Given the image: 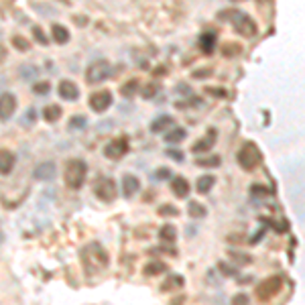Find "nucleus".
<instances>
[{
    "label": "nucleus",
    "instance_id": "aec40b11",
    "mask_svg": "<svg viewBox=\"0 0 305 305\" xmlns=\"http://www.w3.org/2000/svg\"><path fill=\"white\" fill-rule=\"evenodd\" d=\"M214 47H216V35L208 30V33H204V35L200 37V49H202L204 53L210 55V53L214 51Z\"/></svg>",
    "mask_w": 305,
    "mask_h": 305
},
{
    "label": "nucleus",
    "instance_id": "20e7f679",
    "mask_svg": "<svg viewBox=\"0 0 305 305\" xmlns=\"http://www.w3.org/2000/svg\"><path fill=\"white\" fill-rule=\"evenodd\" d=\"M224 16H230V22L234 26V30L242 37H254L256 35V22L246 14V12H240V10H228L222 12Z\"/></svg>",
    "mask_w": 305,
    "mask_h": 305
},
{
    "label": "nucleus",
    "instance_id": "5701e85b",
    "mask_svg": "<svg viewBox=\"0 0 305 305\" xmlns=\"http://www.w3.org/2000/svg\"><path fill=\"white\" fill-rule=\"evenodd\" d=\"M167 126H173V118L171 116H159L157 120L150 122V132H161Z\"/></svg>",
    "mask_w": 305,
    "mask_h": 305
},
{
    "label": "nucleus",
    "instance_id": "a19ab883",
    "mask_svg": "<svg viewBox=\"0 0 305 305\" xmlns=\"http://www.w3.org/2000/svg\"><path fill=\"white\" fill-rule=\"evenodd\" d=\"M234 2H242V0H234Z\"/></svg>",
    "mask_w": 305,
    "mask_h": 305
},
{
    "label": "nucleus",
    "instance_id": "1a4fd4ad",
    "mask_svg": "<svg viewBox=\"0 0 305 305\" xmlns=\"http://www.w3.org/2000/svg\"><path fill=\"white\" fill-rule=\"evenodd\" d=\"M110 106H112V94H110L108 90L94 92V94L90 96V108L94 110V112H98V114L106 112Z\"/></svg>",
    "mask_w": 305,
    "mask_h": 305
},
{
    "label": "nucleus",
    "instance_id": "cd10ccee",
    "mask_svg": "<svg viewBox=\"0 0 305 305\" xmlns=\"http://www.w3.org/2000/svg\"><path fill=\"white\" fill-rule=\"evenodd\" d=\"M136 90H138V82H136V80H132V82H128L124 88H122V96L130 98V96H134V94H136Z\"/></svg>",
    "mask_w": 305,
    "mask_h": 305
},
{
    "label": "nucleus",
    "instance_id": "b1692460",
    "mask_svg": "<svg viewBox=\"0 0 305 305\" xmlns=\"http://www.w3.org/2000/svg\"><path fill=\"white\" fill-rule=\"evenodd\" d=\"M61 114H64V110H61L59 104H51V106H47V108L43 110V118H45L47 122H57V120L61 118Z\"/></svg>",
    "mask_w": 305,
    "mask_h": 305
},
{
    "label": "nucleus",
    "instance_id": "7ed1b4c3",
    "mask_svg": "<svg viewBox=\"0 0 305 305\" xmlns=\"http://www.w3.org/2000/svg\"><path fill=\"white\" fill-rule=\"evenodd\" d=\"M236 161L244 171H254L262 163V152L254 142H244L236 155Z\"/></svg>",
    "mask_w": 305,
    "mask_h": 305
},
{
    "label": "nucleus",
    "instance_id": "bb28decb",
    "mask_svg": "<svg viewBox=\"0 0 305 305\" xmlns=\"http://www.w3.org/2000/svg\"><path fill=\"white\" fill-rule=\"evenodd\" d=\"M88 126V118L86 116H74L72 120H70V128H76V130H80V128H86Z\"/></svg>",
    "mask_w": 305,
    "mask_h": 305
},
{
    "label": "nucleus",
    "instance_id": "c85d7f7f",
    "mask_svg": "<svg viewBox=\"0 0 305 305\" xmlns=\"http://www.w3.org/2000/svg\"><path fill=\"white\" fill-rule=\"evenodd\" d=\"M49 90H51L49 82H39V84L33 86V92H35L37 96H45V94H49Z\"/></svg>",
    "mask_w": 305,
    "mask_h": 305
},
{
    "label": "nucleus",
    "instance_id": "6e6552de",
    "mask_svg": "<svg viewBox=\"0 0 305 305\" xmlns=\"http://www.w3.org/2000/svg\"><path fill=\"white\" fill-rule=\"evenodd\" d=\"M128 152V138L126 136H120V138H114L110 140L106 146H104V155L110 159V161H118L122 159Z\"/></svg>",
    "mask_w": 305,
    "mask_h": 305
},
{
    "label": "nucleus",
    "instance_id": "f3484780",
    "mask_svg": "<svg viewBox=\"0 0 305 305\" xmlns=\"http://www.w3.org/2000/svg\"><path fill=\"white\" fill-rule=\"evenodd\" d=\"M51 37H53V41H55V43H59V45H66V43L70 41V30H68L64 24L55 22V24H51Z\"/></svg>",
    "mask_w": 305,
    "mask_h": 305
},
{
    "label": "nucleus",
    "instance_id": "f03ea898",
    "mask_svg": "<svg viewBox=\"0 0 305 305\" xmlns=\"http://www.w3.org/2000/svg\"><path fill=\"white\" fill-rule=\"evenodd\" d=\"M86 177H88V165H86V161H82V159L68 161V165H66V186L70 190H74V192L82 190Z\"/></svg>",
    "mask_w": 305,
    "mask_h": 305
},
{
    "label": "nucleus",
    "instance_id": "c9c22d12",
    "mask_svg": "<svg viewBox=\"0 0 305 305\" xmlns=\"http://www.w3.org/2000/svg\"><path fill=\"white\" fill-rule=\"evenodd\" d=\"M169 177H171V171L167 167H159L155 171V179H169Z\"/></svg>",
    "mask_w": 305,
    "mask_h": 305
},
{
    "label": "nucleus",
    "instance_id": "4468645a",
    "mask_svg": "<svg viewBox=\"0 0 305 305\" xmlns=\"http://www.w3.org/2000/svg\"><path fill=\"white\" fill-rule=\"evenodd\" d=\"M55 175H57V169H55V163H51V161L39 163L33 171V177L39 181H51V179H55Z\"/></svg>",
    "mask_w": 305,
    "mask_h": 305
},
{
    "label": "nucleus",
    "instance_id": "6ab92c4d",
    "mask_svg": "<svg viewBox=\"0 0 305 305\" xmlns=\"http://www.w3.org/2000/svg\"><path fill=\"white\" fill-rule=\"evenodd\" d=\"M188 214H190V218H194V220H202V218L208 216V210H206V206L200 204V202H190Z\"/></svg>",
    "mask_w": 305,
    "mask_h": 305
},
{
    "label": "nucleus",
    "instance_id": "9d476101",
    "mask_svg": "<svg viewBox=\"0 0 305 305\" xmlns=\"http://www.w3.org/2000/svg\"><path fill=\"white\" fill-rule=\"evenodd\" d=\"M14 112H16V98L6 92V94L0 96V120L2 122L10 120Z\"/></svg>",
    "mask_w": 305,
    "mask_h": 305
},
{
    "label": "nucleus",
    "instance_id": "4c0bfd02",
    "mask_svg": "<svg viewBox=\"0 0 305 305\" xmlns=\"http://www.w3.org/2000/svg\"><path fill=\"white\" fill-rule=\"evenodd\" d=\"M220 270H222L224 274H234V272H236L234 268H228V264H226V262H220Z\"/></svg>",
    "mask_w": 305,
    "mask_h": 305
},
{
    "label": "nucleus",
    "instance_id": "0eeeda50",
    "mask_svg": "<svg viewBox=\"0 0 305 305\" xmlns=\"http://www.w3.org/2000/svg\"><path fill=\"white\" fill-rule=\"evenodd\" d=\"M108 78H110L108 61H94V64L86 70V82L88 84H102Z\"/></svg>",
    "mask_w": 305,
    "mask_h": 305
},
{
    "label": "nucleus",
    "instance_id": "ddd939ff",
    "mask_svg": "<svg viewBox=\"0 0 305 305\" xmlns=\"http://www.w3.org/2000/svg\"><path fill=\"white\" fill-rule=\"evenodd\" d=\"M138 190H140V181H138V177H134V175H130V173H126L124 177H122V196H124L126 200L134 198V194H138Z\"/></svg>",
    "mask_w": 305,
    "mask_h": 305
},
{
    "label": "nucleus",
    "instance_id": "f704fd0d",
    "mask_svg": "<svg viewBox=\"0 0 305 305\" xmlns=\"http://www.w3.org/2000/svg\"><path fill=\"white\" fill-rule=\"evenodd\" d=\"M12 45H14L16 49H20V51H26V49H28V43H26L22 37H14V39H12Z\"/></svg>",
    "mask_w": 305,
    "mask_h": 305
},
{
    "label": "nucleus",
    "instance_id": "2f4dec72",
    "mask_svg": "<svg viewBox=\"0 0 305 305\" xmlns=\"http://www.w3.org/2000/svg\"><path fill=\"white\" fill-rule=\"evenodd\" d=\"M33 35H35V39H37L41 45H47V43H49V39L43 35V30H41L39 26H35V28H33Z\"/></svg>",
    "mask_w": 305,
    "mask_h": 305
},
{
    "label": "nucleus",
    "instance_id": "f8f14e48",
    "mask_svg": "<svg viewBox=\"0 0 305 305\" xmlns=\"http://www.w3.org/2000/svg\"><path fill=\"white\" fill-rule=\"evenodd\" d=\"M57 92H59L61 100H68V102H76V100L80 98V88H78L74 82H70V80H64V82H61L59 88H57Z\"/></svg>",
    "mask_w": 305,
    "mask_h": 305
},
{
    "label": "nucleus",
    "instance_id": "ea45409f",
    "mask_svg": "<svg viewBox=\"0 0 305 305\" xmlns=\"http://www.w3.org/2000/svg\"><path fill=\"white\" fill-rule=\"evenodd\" d=\"M4 55H6V51H4ZM0 59H2V47H0Z\"/></svg>",
    "mask_w": 305,
    "mask_h": 305
},
{
    "label": "nucleus",
    "instance_id": "a211bd4d",
    "mask_svg": "<svg viewBox=\"0 0 305 305\" xmlns=\"http://www.w3.org/2000/svg\"><path fill=\"white\" fill-rule=\"evenodd\" d=\"M216 186V177L214 175H202V177H198V181H196V190H198V194H210L212 192V188Z\"/></svg>",
    "mask_w": 305,
    "mask_h": 305
},
{
    "label": "nucleus",
    "instance_id": "423d86ee",
    "mask_svg": "<svg viewBox=\"0 0 305 305\" xmlns=\"http://www.w3.org/2000/svg\"><path fill=\"white\" fill-rule=\"evenodd\" d=\"M94 194H96V198H98V200H102V202L110 204V202H114V200H116L118 188H116L114 179H110V177H100V179L96 181V186H94Z\"/></svg>",
    "mask_w": 305,
    "mask_h": 305
},
{
    "label": "nucleus",
    "instance_id": "473e14b6",
    "mask_svg": "<svg viewBox=\"0 0 305 305\" xmlns=\"http://www.w3.org/2000/svg\"><path fill=\"white\" fill-rule=\"evenodd\" d=\"M232 305H248V295L238 293L236 297H232Z\"/></svg>",
    "mask_w": 305,
    "mask_h": 305
},
{
    "label": "nucleus",
    "instance_id": "393cba45",
    "mask_svg": "<svg viewBox=\"0 0 305 305\" xmlns=\"http://www.w3.org/2000/svg\"><path fill=\"white\" fill-rule=\"evenodd\" d=\"M159 238H161L163 242H175V238H177V228H175L173 224H165V226L159 230Z\"/></svg>",
    "mask_w": 305,
    "mask_h": 305
},
{
    "label": "nucleus",
    "instance_id": "9b49d317",
    "mask_svg": "<svg viewBox=\"0 0 305 305\" xmlns=\"http://www.w3.org/2000/svg\"><path fill=\"white\" fill-rule=\"evenodd\" d=\"M216 138H218V132H216V128H210L208 132H206V136L204 138H200L194 146H192V150L196 152V155H204V152H210L212 150V146L216 144Z\"/></svg>",
    "mask_w": 305,
    "mask_h": 305
},
{
    "label": "nucleus",
    "instance_id": "e433bc0d",
    "mask_svg": "<svg viewBox=\"0 0 305 305\" xmlns=\"http://www.w3.org/2000/svg\"><path fill=\"white\" fill-rule=\"evenodd\" d=\"M159 214H163V216H165V214H169V216H177V208H173V206H161L159 208Z\"/></svg>",
    "mask_w": 305,
    "mask_h": 305
},
{
    "label": "nucleus",
    "instance_id": "39448f33",
    "mask_svg": "<svg viewBox=\"0 0 305 305\" xmlns=\"http://www.w3.org/2000/svg\"><path fill=\"white\" fill-rule=\"evenodd\" d=\"M283 289V277L281 274H272V277L264 279L262 283H258L254 295L260 299V301H270L272 297H277L279 291Z\"/></svg>",
    "mask_w": 305,
    "mask_h": 305
},
{
    "label": "nucleus",
    "instance_id": "c756f323",
    "mask_svg": "<svg viewBox=\"0 0 305 305\" xmlns=\"http://www.w3.org/2000/svg\"><path fill=\"white\" fill-rule=\"evenodd\" d=\"M200 167H216L220 165V157H210V159H198L196 161Z\"/></svg>",
    "mask_w": 305,
    "mask_h": 305
},
{
    "label": "nucleus",
    "instance_id": "f257e3e1",
    "mask_svg": "<svg viewBox=\"0 0 305 305\" xmlns=\"http://www.w3.org/2000/svg\"><path fill=\"white\" fill-rule=\"evenodd\" d=\"M82 262H84V268L88 272H98V270H104L108 266V254H106L102 244L92 242L82 250Z\"/></svg>",
    "mask_w": 305,
    "mask_h": 305
},
{
    "label": "nucleus",
    "instance_id": "4be33fe9",
    "mask_svg": "<svg viewBox=\"0 0 305 305\" xmlns=\"http://www.w3.org/2000/svg\"><path fill=\"white\" fill-rule=\"evenodd\" d=\"M183 283H186V279L181 277V274H169L167 281L161 285V291H173V289H181Z\"/></svg>",
    "mask_w": 305,
    "mask_h": 305
},
{
    "label": "nucleus",
    "instance_id": "dca6fc26",
    "mask_svg": "<svg viewBox=\"0 0 305 305\" xmlns=\"http://www.w3.org/2000/svg\"><path fill=\"white\" fill-rule=\"evenodd\" d=\"M14 163H16V157L12 152L6 148H0V175H10L14 169Z\"/></svg>",
    "mask_w": 305,
    "mask_h": 305
},
{
    "label": "nucleus",
    "instance_id": "412c9836",
    "mask_svg": "<svg viewBox=\"0 0 305 305\" xmlns=\"http://www.w3.org/2000/svg\"><path fill=\"white\" fill-rule=\"evenodd\" d=\"M165 270H167V264L161 262V260H150V262L144 264V274L146 277H155V274H161Z\"/></svg>",
    "mask_w": 305,
    "mask_h": 305
},
{
    "label": "nucleus",
    "instance_id": "2eb2a0df",
    "mask_svg": "<svg viewBox=\"0 0 305 305\" xmlns=\"http://www.w3.org/2000/svg\"><path fill=\"white\" fill-rule=\"evenodd\" d=\"M190 181L186 179V177H173L171 179V192H173V196L175 198H179V200H183V198H188L190 196Z\"/></svg>",
    "mask_w": 305,
    "mask_h": 305
},
{
    "label": "nucleus",
    "instance_id": "72a5a7b5",
    "mask_svg": "<svg viewBox=\"0 0 305 305\" xmlns=\"http://www.w3.org/2000/svg\"><path fill=\"white\" fill-rule=\"evenodd\" d=\"M230 258H234L238 264H244V262H250V256L248 254H238V252H230Z\"/></svg>",
    "mask_w": 305,
    "mask_h": 305
},
{
    "label": "nucleus",
    "instance_id": "58836bf2",
    "mask_svg": "<svg viewBox=\"0 0 305 305\" xmlns=\"http://www.w3.org/2000/svg\"><path fill=\"white\" fill-rule=\"evenodd\" d=\"M33 116H35V110H28L26 116H24V124H30V122H33L30 118H33Z\"/></svg>",
    "mask_w": 305,
    "mask_h": 305
},
{
    "label": "nucleus",
    "instance_id": "7c9ffc66",
    "mask_svg": "<svg viewBox=\"0 0 305 305\" xmlns=\"http://www.w3.org/2000/svg\"><path fill=\"white\" fill-rule=\"evenodd\" d=\"M165 155H167V157H171V159H173V161H177V163H181V161H183V152H181V150H177V148H169V150L165 152Z\"/></svg>",
    "mask_w": 305,
    "mask_h": 305
},
{
    "label": "nucleus",
    "instance_id": "a878e982",
    "mask_svg": "<svg viewBox=\"0 0 305 305\" xmlns=\"http://www.w3.org/2000/svg\"><path fill=\"white\" fill-rule=\"evenodd\" d=\"M186 134H188L186 128H173L171 132H165L163 138H165L167 142H181L183 138H186Z\"/></svg>",
    "mask_w": 305,
    "mask_h": 305
}]
</instances>
